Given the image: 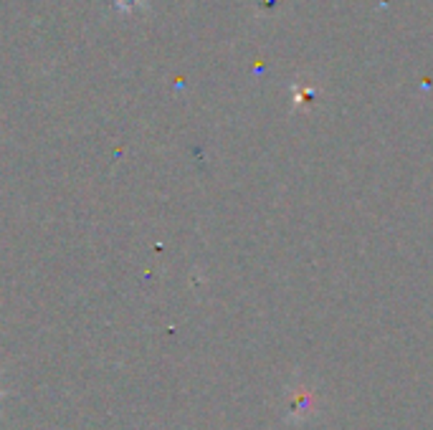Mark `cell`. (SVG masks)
I'll use <instances>...</instances> for the list:
<instances>
[{"mask_svg":"<svg viewBox=\"0 0 433 430\" xmlns=\"http://www.w3.org/2000/svg\"><path fill=\"white\" fill-rule=\"evenodd\" d=\"M147 0H117V8H122V10H129V8H140L145 6Z\"/></svg>","mask_w":433,"mask_h":430,"instance_id":"1","label":"cell"}]
</instances>
